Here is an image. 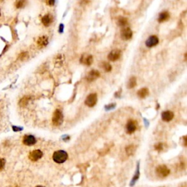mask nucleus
<instances>
[{
	"mask_svg": "<svg viewBox=\"0 0 187 187\" xmlns=\"http://www.w3.org/2000/svg\"><path fill=\"white\" fill-rule=\"evenodd\" d=\"M67 158H68V155H67V152L64 151H61V150L55 151L53 155V161L59 164L64 163L67 160Z\"/></svg>",
	"mask_w": 187,
	"mask_h": 187,
	"instance_id": "nucleus-1",
	"label": "nucleus"
},
{
	"mask_svg": "<svg viewBox=\"0 0 187 187\" xmlns=\"http://www.w3.org/2000/svg\"><path fill=\"white\" fill-rule=\"evenodd\" d=\"M64 116H63L62 113L59 110H56L53 113V117H52V123L54 126H59L62 124Z\"/></svg>",
	"mask_w": 187,
	"mask_h": 187,
	"instance_id": "nucleus-2",
	"label": "nucleus"
},
{
	"mask_svg": "<svg viewBox=\"0 0 187 187\" xmlns=\"http://www.w3.org/2000/svg\"><path fill=\"white\" fill-rule=\"evenodd\" d=\"M156 173L158 176L160 178H165L168 176L170 173V170L165 165H159L156 167Z\"/></svg>",
	"mask_w": 187,
	"mask_h": 187,
	"instance_id": "nucleus-3",
	"label": "nucleus"
},
{
	"mask_svg": "<svg viewBox=\"0 0 187 187\" xmlns=\"http://www.w3.org/2000/svg\"><path fill=\"white\" fill-rule=\"evenodd\" d=\"M121 56V51L119 49H114L110 52L108 56V59L111 61H115L120 59Z\"/></svg>",
	"mask_w": 187,
	"mask_h": 187,
	"instance_id": "nucleus-4",
	"label": "nucleus"
},
{
	"mask_svg": "<svg viewBox=\"0 0 187 187\" xmlns=\"http://www.w3.org/2000/svg\"><path fill=\"white\" fill-rule=\"evenodd\" d=\"M97 95L96 94H91L87 97V98L86 99V101H85V103L87 106L90 107H94L97 104Z\"/></svg>",
	"mask_w": 187,
	"mask_h": 187,
	"instance_id": "nucleus-5",
	"label": "nucleus"
},
{
	"mask_svg": "<svg viewBox=\"0 0 187 187\" xmlns=\"http://www.w3.org/2000/svg\"><path fill=\"white\" fill-rule=\"evenodd\" d=\"M132 31L131 29L127 27V28H124L121 31V37L124 40H129L132 38Z\"/></svg>",
	"mask_w": 187,
	"mask_h": 187,
	"instance_id": "nucleus-6",
	"label": "nucleus"
},
{
	"mask_svg": "<svg viewBox=\"0 0 187 187\" xmlns=\"http://www.w3.org/2000/svg\"><path fill=\"white\" fill-rule=\"evenodd\" d=\"M42 152L40 150H34L32 151L31 153L29 155V158L31 161L32 162H36V161L39 160L40 159H41L42 156Z\"/></svg>",
	"mask_w": 187,
	"mask_h": 187,
	"instance_id": "nucleus-7",
	"label": "nucleus"
},
{
	"mask_svg": "<svg viewBox=\"0 0 187 187\" xmlns=\"http://www.w3.org/2000/svg\"><path fill=\"white\" fill-rule=\"evenodd\" d=\"M159 43V38L156 35H152L149 37L145 41V45L148 48H152V47L156 46Z\"/></svg>",
	"mask_w": 187,
	"mask_h": 187,
	"instance_id": "nucleus-8",
	"label": "nucleus"
},
{
	"mask_svg": "<svg viewBox=\"0 0 187 187\" xmlns=\"http://www.w3.org/2000/svg\"><path fill=\"white\" fill-rule=\"evenodd\" d=\"M137 122L135 121H133V120H130L129 121L127 122V124H126V132H127V133H129V134H132V133L134 132V131L136 130V129H137Z\"/></svg>",
	"mask_w": 187,
	"mask_h": 187,
	"instance_id": "nucleus-9",
	"label": "nucleus"
},
{
	"mask_svg": "<svg viewBox=\"0 0 187 187\" xmlns=\"http://www.w3.org/2000/svg\"><path fill=\"white\" fill-rule=\"evenodd\" d=\"M100 76V73L96 70H93L91 71L88 73L87 76H86V80H87L89 82H91V81H95L96 79L99 78Z\"/></svg>",
	"mask_w": 187,
	"mask_h": 187,
	"instance_id": "nucleus-10",
	"label": "nucleus"
},
{
	"mask_svg": "<svg viewBox=\"0 0 187 187\" xmlns=\"http://www.w3.org/2000/svg\"><path fill=\"white\" fill-rule=\"evenodd\" d=\"M23 143L26 145H33L36 143V139L32 135H26L23 138Z\"/></svg>",
	"mask_w": 187,
	"mask_h": 187,
	"instance_id": "nucleus-11",
	"label": "nucleus"
},
{
	"mask_svg": "<svg viewBox=\"0 0 187 187\" xmlns=\"http://www.w3.org/2000/svg\"><path fill=\"white\" fill-rule=\"evenodd\" d=\"M173 117H174V113L172 111H167L162 113V119L164 121H170L173 120Z\"/></svg>",
	"mask_w": 187,
	"mask_h": 187,
	"instance_id": "nucleus-12",
	"label": "nucleus"
},
{
	"mask_svg": "<svg viewBox=\"0 0 187 187\" xmlns=\"http://www.w3.org/2000/svg\"><path fill=\"white\" fill-rule=\"evenodd\" d=\"M170 13H168V11H162V13L159 15L158 17V21L159 23H163V22L166 21L170 18Z\"/></svg>",
	"mask_w": 187,
	"mask_h": 187,
	"instance_id": "nucleus-13",
	"label": "nucleus"
},
{
	"mask_svg": "<svg viewBox=\"0 0 187 187\" xmlns=\"http://www.w3.org/2000/svg\"><path fill=\"white\" fill-rule=\"evenodd\" d=\"M53 21V17L51 15L47 14L45 15L42 18V23L45 27H48L51 25V23Z\"/></svg>",
	"mask_w": 187,
	"mask_h": 187,
	"instance_id": "nucleus-14",
	"label": "nucleus"
},
{
	"mask_svg": "<svg viewBox=\"0 0 187 187\" xmlns=\"http://www.w3.org/2000/svg\"><path fill=\"white\" fill-rule=\"evenodd\" d=\"M93 61H94V59H93V56H92L91 55H89V56H86V57H84V56H83L82 57H81V63H83V64H86V65L87 66L91 65L92 63H93Z\"/></svg>",
	"mask_w": 187,
	"mask_h": 187,
	"instance_id": "nucleus-15",
	"label": "nucleus"
},
{
	"mask_svg": "<svg viewBox=\"0 0 187 187\" xmlns=\"http://www.w3.org/2000/svg\"><path fill=\"white\" fill-rule=\"evenodd\" d=\"M38 45L40 47V48H43V47H45L48 43V38L46 36H42L40 38H39V39L38 40Z\"/></svg>",
	"mask_w": 187,
	"mask_h": 187,
	"instance_id": "nucleus-16",
	"label": "nucleus"
},
{
	"mask_svg": "<svg viewBox=\"0 0 187 187\" xmlns=\"http://www.w3.org/2000/svg\"><path fill=\"white\" fill-rule=\"evenodd\" d=\"M149 94V91H148V89L147 88H143L140 90L138 91L137 92V96H138L140 98H145Z\"/></svg>",
	"mask_w": 187,
	"mask_h": 187,
	"instance_id": "nucleus-17",
	"label": "nucleus"
},
{
	"mask_svg": "<svg viewBox=\"0 0 187 187\" xmlns=\"http://www.w3.org/2000/svg\"><path fill=\"white\" fill-rule=\"evenodd\" d=\"M137 84V80H136L135 77H132L130 79L129 82H128V86L127 87L129 89H133L134 86Z\"/></svg>",
	"mask_w": 187,
	"mask_h": 187,
	"instance_id": "nucleus-18",
	"label": "nucleus"
},
{
	"mask_svg": "<svg viewBox=\"0 0 187 187\" xmlns=\"http://www.w3.org/2000/svg\"><path fill=\"white\" fill-rule=\"evenodd\" d=\"M29 100H30L29 97H23V98L20 100V102H19V104H20V106L22 107V108H24V107L27 106V104H28V102H29Z\"/></svg>",
	"mask_w": 187,
	"mask_h": 187,
	"instance_id": "nucleus-19",
	"label": "nucleus"
},
{
	"mask_svg": "<svg viewBox=\"0 0 187 187\" xmlns=\"http://www.w3.org/2000/svg\"><path fill=\"white\" fill-rule=\"evenodd\" d=\"M27 4V0H18L17 2H16V8H18V9L23 8L26 6Z\"/></svg>",
	"mask_w": 187,
	"mask_h": 187,
	"instance_id": "nucleus-20",
	"label": "nucleus"
},
{
	"mask_svg": "<svg viewBox=\"0 0 187 187\" xmlns=\"http://www.w3.org/2000/svg\"><path fill=\"white\" fill-rule=\"evenodd\" d=\"M101 67L105 72H111L112 70V66L108 62H102L101 64Z\"/></svg>",
	"mask_w": 187,
	"mask_h": 187,
	"instance_id": "nucleus-21",
	"label": "nucleus"
},
{
	"mask_svg": "<svg viewBox=\"0 0 187 187\" xmlns=\"http://www.w3.org/2000/svg\"><path fill=\"white\" fill-rule=\"evenodd\" d=\"M128 23V20L125 17H121L119 18V20H118V24H119V26H120V27H124V26H126V24H127Z\"/></svg>",
	"mask_w": 187,
	"mask_h": 187,
	"instance_id": "nucleus-22",
	"label": "nucleus"
},
{
	"mask_svg": "<svg viewBox=\"0 0 187 187\" xmlns=\"http://www.w3.org/2000/svg\"><path fill=\"white\" fill-rule=\"evenodd\" d=\"M134 146L132 145H130L126 148V152L128 155H132L134 152Z\"/></svg>",
	"mask_w": 187,
	"mask_h": 187,
	"instance_id": "nucleus-23",
	"label": "nucleus"
},
{
	"mask_svg": "<svg viewBox=\"0 0 187 187\" xmlns=\"http://www.w3.org/2000/svg\"><path fill=\"white\" fill-rule=\"evenodd\" d=\"M29 57V53L28 52H22L19 54L18 56V59L21 61H24V60L27 59Z\"/></svg>",
	"mask_w": 187,
	"mask_h": 187,
	"instance_id": "nucleus-24",
	"label": "nucleus"
},
{
	"mask_svg": "<svg viewBox=\"0 0 187 187\" xmlns=\"http://www.w3.org/2000/svg\"><path fill=\"white\" fill-rule=\"evenodd\" d=\"M155 149L156 150V151H162V150L164 149V145L162 143H157L156 145H155Z\"/></svg>",
	"mask_w": 187,
	"mask_h": 187,
	"instance_id": "nucleus-25",
	"label": "nucleus"
},
{
	"mask_svg": "<svg viewBox=\"0 0 187 187\" xmlns=\"http://www.w3.org/2000/svg\"><path fill=\"white\" fill-rule=\"evenodd\" d=\"M5 165V160L3 159H0V170H2Z\"/></svg>",
	"mask_w": 187,
	"mask_h": 187,
	"instance_id": "nucleus-26",
	"label": "nucleus"
},
{
	"mask_svg": "<svg viewBox=\"0 0 187 187\" xmlns=\"http://www.w3.org/2000/svg\"><path fill=\"white\" fill-rule=\"evenodd\" d=\"M46 4L49 6H53L55 4V0H46Z\"/></svg>",
	"mask_w": 187,
	"mask_h": 187,
	"instance_id": "nucleus-27",
	"label": "nucleus"
},
{
	"mask_svg": "<svg viewBox=\"0 0 187 187\" xmlns=\"http://www.w3.org/2000/svg\"><path fill=\"white\" fill-rule=\"evenodd\" d=\"M63 29H64V25H63L62 23H61V24H60L59 28V31L60 33H62Z\"/></svg>",
	"mask_w": 187,
	"mask_h": 187,
	"instance_id": "nucleus-28",
	"label": "nucleus"
},
{
	"mask_svg": "<svg viewBox=\"0 0 187 187\" xmlns=\"http://www.w3.org/2000/svg\"><path fill=\"white\" fill-rule=\"evenodd\" d=\"M13 130H14L15 132H17V131H18V130H21V129H20V128L16 127V126H13Z\"/></svg>",
	"mask_w": 187,
	"mask_h": 187,
	"instance_id": "nucleus-29",
	"label": "nucleus"
},
{
	"mask_svg": "<svg viewBox=\"0 0 187 187\" xmlns=\"http://www.w3.org/2000/svg\"><path fill=\"white\" fill-rule=\"evenodd\" d=\"M36 187H43V186H36Z\"/></svg>",
	"mask_w": 187,
	"mask_h": 187,
	"instance_id": "nucleus-30",
	"label": "nucleus"
},
{
	"mask_svg": "<svg viewBox=\"0 0 187 187\" xmlns=\"http://www.w3.org/2000/svg\"><path fill=\"white\" fill-rule=\"evenodd\" d=\"M2 1H3V0H0V2H2Z\"/></svg>",
	"mask_w": 187,
	"mask_h": 187,
	"instance_id": "nucleus-31",
	"label": "nucleus"
},
{
	"mask_svg": "<svg viewBox=\"0 0 187 187\" xmlns=\"http://www.w3.org/2000/svg\"><path fill=\"white\" fill-rule=\"evenodd\" d=\"M0 16H1V11H0Z\"/></svg>",
	"mask_w": 187,
	"mask_h": 187,
	"instance_id": "nucleus-32",
	"label": "nucleus"
}]
</instances>
